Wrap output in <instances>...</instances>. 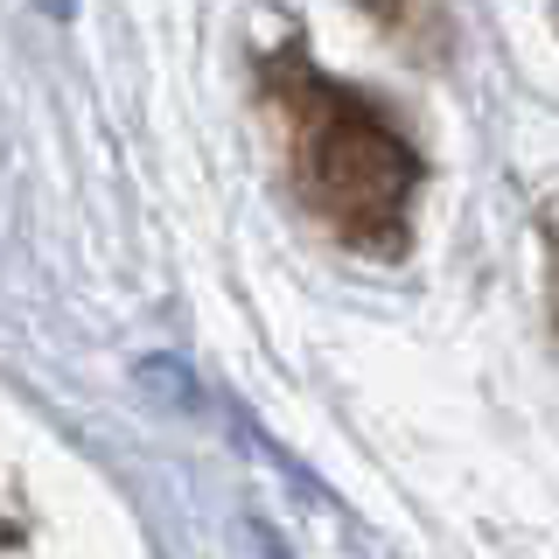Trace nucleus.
Masks as SVG:
<instances>
[{
  "mask_svg": "<svg viewBox=\"0 0 559 559\" xmlns=\"http://www.w3.org/2000/svg\"><path fill=\"white\" fill-rule=\"evenodd\" d=\"M43 8H49V14H57V22H63V14H70V8H78V0H43Z\"/></svg>",
  "mask_w": 559,
  "mask_h": 559,
  "instance_id": "1",
  "label": "nucleus"
}]
</instances>
